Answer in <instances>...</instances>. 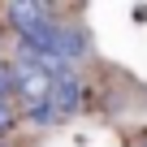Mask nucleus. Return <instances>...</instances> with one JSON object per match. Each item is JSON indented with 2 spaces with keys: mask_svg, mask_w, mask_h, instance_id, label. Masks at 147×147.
<instances>
[{
  "mask_svg": "<svg viewBox=\"0 0 147 147\" xmlns=\"http://www.w3.org/2000/svg\"><path fill=\"white\" fill-rule=\"evenodd\" d=\"M78 104H82V87H78V78H74V74H61V78L52 82V95H48L52 117H56V121H65V117L78 113Z\"/></svg>",
  "mask_w": 147,
  "mask_h": 147,
  "instance_id": "nucleus-1",
  "label": "nucleus"
},
{
  "mask_svg": "<svg viewBox=\"0 0 147 147\" xmlns=\"http://www.w3.org/2000/svg\"><path fill=\"white\" fill-rule=\"evenodd\" d=\"M39 18H52L48 5H9V22L13 26H26V22H39Z\"/></svg>",
  "mask_w": 147,
  "mask_h": 147,
  "instance_id": "nucleus-2",
  "label": "nucleus"
},
{
  "mask_svg": "<svg viewBox=\"0 0 147 147\" xmlns=\"http://www.w3.org/2000/svg\"><path fill=\"white\" fill-rule=\"evenodd\" d=\"M13 125V108H9V100H0V134H5Z\"/></svg>",
  "mask_w": 147,
  "mask_h": 147,
  "instance_id": "nucleus-3",
  "label": "nucleus"
},
{
  "mask_svg": "<svg viewBox=\"0 0 147 147\" xmlns=\"http://www.w3.org/2000/svg\"><path fill=\"white\" fill-rule=\"evenodd\" d=\"M143 147H147V143H143Z\"/></svg>",
  "mask_w": 147,
  "mask_h": 147,
  "instance_id": "nucleus-4",
  "label": "nucleus"
}]
</instances>
